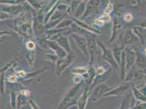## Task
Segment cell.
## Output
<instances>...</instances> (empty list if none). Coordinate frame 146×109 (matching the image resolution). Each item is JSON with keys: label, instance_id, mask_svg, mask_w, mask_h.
<instances>
[{"label": "cell", "instance_id": "1", "mask_svg": "<svg viewBox=\"0 0 146 109\" xmlns=\"http://www.w3.org/2000/svg\"><path fill=\"white\" fill-rule=\"evenodd\" d=\"M97 45L102 49L103 54H102V58L104 61H106L112 66L115 68V69L119 70V67L115 61L112 51L110 49L106 48L101 41L99 40L97 41Z\"/></svg>", "mask_w": 146, "mask_h": 109}, {"label": "cell", "instance_id": "2", "mask_svg": "<svg viewBox=\"0 0 146 109\" xmlns=\"http://www.w3.org/2000/svg\"><path fill=\"white\" fill-rule=\"evenodd\" d=\"M112 90V88L109 87L106 84L103 83L95 87L92 93L91 99L92 102H97L102 97H103L105 94Z\"/></svg>", "mask_w": 146, "mask_h": 109}, {"label": "cell", "instance_id": "3", "mask_svg": "<svg viewBox=\"0 0 146 109\" xmlns=\"http://www.w3.org/2000/svg\"><path fill=\"white\" fill-rule=\"evenodd\" d=\"M87 39V49L90 56L89 63L92 66L96 58L97 54V41L91 36L88 37Z\"/></svg>", "mask_w": 146, "mask_h": 109}, {"label": "cell", "instance_id": "4", "mask_svg": "<svg viewBox=\"0 0 146 109\" xmlns=\"http://www.w3.org/2000/svg\"><path fill=\"white\" fill-rule=\"evenodd\" d=\"M132 84L126 82L122 85L116 87L115 88H112L111 91L108 92L104 94L103 97H108V96H118L122 95L124 93H126L127 91L131 88Z\"/></svg>", "mask_w": 146, "mask_h": 109}, {"label": "cell", "instance_id": "5", "mask_svg": "<svg viewBox=\"0 0 146 109\" xmlns=\"http://www.w3.org/2000/svg\"><path fill=\"white\" fill-rule=\"evenodd\" d=\"M125 58H126V72H129L130 68L136 62V54L135 51L132 49L127 48L125 49Z\"/></svg>", "mask_w": 146, "mask_h": 109}, {"label": "cell", "instance_id": "6", "mask_svg": "<svg viewBox=\"0 0 146 109\" xmlns=\"http://www.w3.org/2000/svg\"><path fill=\"white\" fill-rule=\"evenodd\" d=\"M73 36L75 41H76V43H77L79 48L82 51L84 54H85L86 56L87 57H88L89 59L90 56H89L88 49H87V39H86L85 38L80 36H79L76 34H74Z\"/></svg>", "mask_w": 146, "mask_h": 109}, {"label": "cell", "instance_id": "7", "mask_svg": "<svg viewBox=\"0 0 146 109\" xmlns=\"http://www.w3.org/2000/svg\"><path fill=\"white\" fill-rule=\"evenodd\" d=\"M137 40L139 41V37L136 36L132 29H128L125 32L123 36V46L124 47L125 46H129V45H131L136 42Z\"/></svg>", "mask_w": 146, "mask_h": 109}, {"label": "cell", "instance_id": "8", "mask_svg": "<svg viewBox=\"0 0 146 109\" xmlns=\"http://www.w3.org/2000/svg\"><path fill=\"white\" fill-rule=\"evenodd\" d=\"M100 1H90L87 3L86 7L85 12L84 13L82 19L91 15L92 13L94 12L96 9L100 6Z\"/></svg>", "mask_w": 146, "mask_h": 109}, {"label": "cell", "instance_id": "9", "mask_svg": "<svg viewBox=\"0 0 146 109\" xmlns=\"http://www.w3.org/2000/svg\"><path fill=\"white\" fill-rule=\"evenodd\" d=\"M111 72V68H110L109 69L106 71V72L101 75H96L95 78L94 79L93 82L91 85V88H94L96 86L99 85L100 84L104 83V82L109 79Z\"/></svg>", "mask_w": 146, "mask_h": 109}, {"label": "cell", "instance_id": "10", "mask_svg": "<svg viewBox=\"0 0 146 109\" xmlns=\"http://www.w3.org/2000/svg\"><path fill=\"white\" fill-rule=\"evenodd\" d=\"M90 96L88 89L86 87L85 91L82 94V96L78 101V105L79 109H86V107L87 105V100L88 99V97Z\"/></svg>", "mask_w": 146, "mask_h": 109}, {"label": "cell", "instance_id": "11", "mask_svg": "<svg viewBox=\"0 0 146 109\" xmlns=\"http://www.w3.org/2000/svg\"><path fill=\"white\" fill-rule=\"evenodd\" d=\"M122 28V25L119 24L117 21L114 20L113 25L112 26V35L109 40V42L111 43L113 42L116 39V37L121 31Z\"/></svg>", "mask_w": 146, "mask_h": 109}, {"label": "cell", "instance_id": "12", "mask_svg": "<svg viewBox=\"0 0 146 109\" xmlns=\"http://www.w3.org/2000/svg\"><path fill=\"white\" fill-rule=\"evenodd\" d=\"M124 47H116L115 48L113 49L112 53L114 57V58L116 61L117 63L118 64V65L119 66L121 64V59H122V52L123 50L124 49Z\"/></svg>", "mask_w": 146, "mask_h": 109}, {"label": "cell", "instance_id": "13", "mask_svg": "<svg viewBox=\"0 0 146 109\" xmlns=\"http://www.w3.org/2000/svg\"><path fill=\"white\" fill-rule=\"evenodd\" d=\"M135 52L136 54V60L135 63L139 67L145 68L146 67V60L144 55L139 51H135Z\"/></svg>", "mask_w": 146, "mask_h": 109}, {"label": "cell", "instance_id": "14", "mask_svg": "<svg viewBox=\"0 0 146 109\" xmlns=\"http://www.w3.org/2000/svg\"><path fill=\"white\" fill-rule=\"evenodd\" d=\"M131 90L133 92L134 96L136 99L141 101L143 103L146 102V97L143 94L141 91H139L137 88L134 87V85H132L131 86Z\"/></svg>", "mask_w": 146, "mask_h": 109}, {"label": "cell", "instance_id": "15", "mask_svg": "<svg viewBox=\"0 0 146 109\" xmlns=\"http://www.w3.org/2000/svg\"><path fill=\"white\" fill-rule=\"evenodd\" d=\"M87 3L83 2L80 3L79 6L78 7L77 11L76 13V17L77 18L80 17L84 15V13L85 12L86 7Z\"/></svg>", "mask_w": 146, "mask_h": 109}, {"label": "cell", "instance_id": "16", "mask_svg": "<svg viewBox=\"0 0 146 109\" xmlns=\"http://www.w3.org/2000/svg\"><path fill=\"white\" fill-rule=\"evenodd\" d=\"M89 68L86 67H75L72 70L73 73L79 74V75H84L89 71Z\"/></svg>", "mask_w": 146, "mask_h": 109}, {"label": "cell", "instance_id": "17", "mask_svg": "<svg viewBox=\"0 0 146 109\" xmlns=\"http://www.w3.org/2000/svg\"><path fill=\"white\" fill-rule=\"evenodd\" d=\"M137 78V74L135 72H132L131 73H129L128 74V75H127L125 78L124 80H125V81L127 82H131V81H134V80H135Z\"/></svg>", "mask_w": 146, "mask_h": 109}, {"label": "cell", "instance_id": "18", "mask_svg": "<svg viewBox=\"0 0 146 109\" xmlns=\"http://www.w3.org/2000/svg\"><path fill=\"white\" fill-rule=\"evenodd\" d=\"M112 10H113V3L111 2H110L108 3L106 7L105 8L104 10V14L109 15V14L112 12Z\"/></svg>", "mask_w": 146, "mask_h": 109}, {"label": "cell", "instance_id": "19", "mask_svg": "<svg viewBox=\"0 0 146 109\" xmlns=\"http://www.w3.org/2000/svg\"><path fill=\"white\" fill-rule=\"evenodd\" d=\"M108 69H105V67L103 66H99V67H97V68L95 69L96 70V75H103L106 72V71L108 70Z\"/></svg>", "mask_w": 146, "mask_h": 109}, {"label": "cell", "instance_id": "20", "mask_svg": "<svg viewBox=\"0 0 146 109\" xmlns=\"http://www.w3.org/2000/svg\"><path fill=\"white\" fill-rule=\"evenodd\" d=\"M130 94H126L125 96V97L124 98L123 100V102H122V105L121 106V108H119V109H125V106H126L128 104V103H129V97H130Z\"/></svg>", "mask_w": 146, "mask_h": 109}, {"label": "cell", "instance_id": "21", "mask_svg": "<svg viewBox=\"0 0 146 109\" xmlns=\"http://www.w3.org/2000/svg\"><path fill=\"white\" fill-rule=\"evenodd\" d=\"M98 19H99L100 21H102L104 24L105 23H109L111 21V17L109 15L107 14H104L101 17H100Z\"/></svg>", "mask_w": 146, "mask_h": 109}, {"label": "cell", "instance_id": "22", "mask_svg": "<svg viewBox=\"0 0 146 109\" xmlns=\"http://www.w3.org/2000/svg\"><path fill=\"white\" fill-rule=\"evenodd\" d=\"M124 19L126 22H130L133 19V15L130 13H125L124 15Z\"/></svg>", "mask_w": 146, "mask_h": 109}, {"label": "cell", "instance_id": "23", "mask_svg": "<svg viewBox=\"0 0 146 109\" xmlns=\"http://www.w3.org/2000/svg\"><path fill=\"white\" fill-rule=\"evenodd\" d=\"M74 81L75 83H76V84H78L81 81V78L79 76V75H77V76H75L74 78Z\"/></svg>", "mask_w": 146, "mask_h": 109}, {"label": "cell", "instance_id": "24", "mask_svg": "<svg viewBox=\"0 0 146 109\" xmlns=\"http://www.w3.org/2000/svg\"><path fill=\"white\" fill-rule=\"evenodd\" d=\"M94 23L96 24L98 26H102L104 24L103 23L102 21H100L99 19H96V20H95Z\"/></svg>", "mask_w": 146, "mask_h": 109}, {"label": "cell", "instance_id": "25", "mask_svg": "<svg viewBox=\"0 0 146 109\" xmlns=\"http://www.w3.org/2000/svg\"><path fill=\"white\" fill-rule=\"evenodd\" d=\"M16 77L14 76V75H12V76H11L9 78V80L11 82H15V80H16Z\"/></svg>", "mask_w": 146, "mask_h": 109}, {"label": "cell", "instance_id": "26", "mask_svg": "<svg viewBox=\"0 0 146 109\" xmlns=\"http://www.w3.org/2000/svg\"><path fill=\"white\" fill-rule=\"evenodd\" d=\"M31 44V42L27 44V47L29 49H33L35 48V44L32 43V45Z\"/></svg>", "mask_w": 146, "mask_h": 109}, {"label": "cell", "instance_id": "27", "mask_svg": "<svg viewBox=\"0 0 146 109\" xmlns=\"http://www.w3.org/2000/svg\"><path fill=\"white\" fill-rule=\"evenodd\" d=\"M145 54H146V48L145 49Z\"/></svg>", "mask_w": 146, "mask_h": 109}]
</instances>
